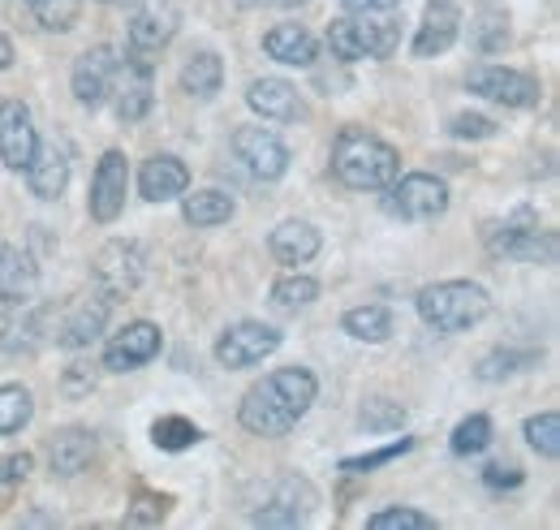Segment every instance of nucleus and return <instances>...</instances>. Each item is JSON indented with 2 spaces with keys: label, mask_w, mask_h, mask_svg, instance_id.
Returning a JSON list of instances; mask_svg holds the SVG:
<instances>
[{
  "label": "nucleus",
  "mask_w": 560,
  "mask_h": 530,
  "mask_svg": "<svg viewBox=\"0 0 560 530\" xmlns=\"http://www.w3.org/2000/svg\"><path fill=\"white\" fill-rule=\"evenodd\" d=\"M319 246H324V238H319V229L311 224V220H284L272 229V238H268V251H272V260L280 267H302L311 264L315 255H319Z\"/></svg>",
  "instance_id": "obj_23"
},
{
  "label": "nucleus",
  "mask_w": 560,
  "mask_h": 530,
  "mask_svg": "<svg viewBox=\"0 0 560 530\" xmlns=\"http://www.w3.org/2000/svg\"><path fill=\"white\" fill-rule=\"evenodd\" d=\"M95 431H86V427H66V431H57L52 440H48V465H52V474H61V479H73V474H82L86 465L95 462Z\"/></svg>",
  "instance_id": "obj_25"
},
{
  "label": "nucleus",
  "mask_w": 560,
  "mask_h": 530,
  "mask_svg": "<svg viewBox=\"0 0 560 530\" xmlns=\"http://www.w3.org/2000/svg\"><path fill=\"white\" fill-rule=\"evenodd\" d=\"M142 276H147V255H142L139 242H130V238L104 242V246L95 251V260H91V285H95V293L108 298V302L130 298L142 285Z\"/></svg>",
  "instance_id": "obj_6"
},
{
  "label": "nucleus",
  "mask_w": 560,
  "mask_h": 530,
  "mask_svg": "<svg viewBox=\"0 0 560 530\" xmlns=\"http://www.w3.org/2000/svg\"><path fill=\"white\" fill-rule=\"evenodd\" d=\"M126 195H130V164L126 151L108 147L91 173V195H86V211L95 224H113L126 211Z\"/></svg>",
  "instance_id": "obj_10"
},
{
  "label": "nucleus",
  "mask_w": 560,
  "mask_h": 530,
  "mask_svg": "<svg viewBox=\"0 0 560 530\" xmlns=\"http://www.w3.org/2000/svg\"><path fill=\"white\" fill-rule=\"evenodd\" d=\"M315 509V487L306 479H280L272 500L255 514V527H302Z\"/></svg>",
  "instance_id": "obj_17"
},
{
  "label": "nucleus",
  "mask_w": 560,
  "mask_h": 530,
  "mask_svg": "<svg viewBox=\"0 0 560 530\" xmlns=\"http://www.w3.org/2000/svg\"><path fill=\"white\" fill-rule=\"evenodd\" d=\"M415 449V436H401V440H388L384 449H375V453H362V458H346L341 470L346 474H366V470H375V465H388L397 462V458H406Z\"/></svg>",
  "instance_id": "obj_40"
},
{
  "label": "nucleus",
  "mask_w": 560,
  "mask_h": 530,
  "mask_svg": "<svg viewBox=\"0 0 560 530\" xmlns=\"http://www.w3.org/2000/svg\"><path fill=\"white\" fill-rule=\"evenodd\" d=\"M117 48H108V44H95V48H86L78 61H73V73H70V87H73V100L82 104V108H100L108 95H113V82H117Z\"/></svg>",
  "instance_id": "obj_14"
},
{
  "label": "nucleus",
  "mask_w": 560,
  "mask_h": 530,
  "mask_svg": "<svg viewBox=\"0 0 560 530\" xmlns=\"http://www.w3.org/2000/svg\"><path fill=\"white\" fill-rule=\"evenodd\" d=\"M401 44V26L380 13H346L328 26V48L341 61H384Z\"/></svg>",
  "instance_id": "obj_4"
},
{
  "label": "nucleus",
  "mask_w": 560,
  "mask_h": 530,
  "mask_svg": "<svg viewBox=\"0 0 560 530\" xmlns=\"http://www.w3.org/2000/svg\"><path fill=\"white\" fill-rule=\"evenodd\" d=\"M26 4H31V9H44V4H48V0H26Z\"/></svg>",
  "instance_id": "obj_49"
},
{
  "label": "nucleus",
  "mask_w": 560,
  "mask_h": 530,
  "mask_svg": "<svg viewBox=\"0 0 560 530\" xmlns=\"http://www.w3.org/2000/svg\"><path fill=\"white\" fill-rule=\"evenodd\" d=\"M246 104H250L264 122H302V117H306V104H302L298 87L284 82V78H255V82L246 87Z\"/></svg>",
  "instance_id": "obj_20"
},
{
  "label": "nucleus",
  "mask_w": 560,
  "mask_h": 530,
  "mask_svg": "<svg viewBox=\"0 0 560 530\" xmlns=\"http://www.w3.org/2000/svg\"><path fill=\"white\" fill-rule=\"evenodd\" d=\"M13 57H18V53H13V39L0 31V73H4V69H13Z\"/></svg>",
  "instance_id": "obj_47"
},
{
  "label": "nucleus",
  "mask_w": 560,
  "mask_h": 530,
  "mask_svg": "<svg viewBox=\"0 0 560 530\" xmlns=\"http://www.w3.org/2000/svg\"><path fill=\"white\" fill-rule=\"evenodd\" d=\"M22 173H26V186H31L35 199L57 203L66 195V186H70V155L57 142H39Z\"/></svg>",
  "instance_id": "obj_19"
},
{
  "label": "nucleus",
  "mask_w": 560,
  "mask_h": 530,
  "mask_svg": "<svg viewBox=\"0 0 560 530\" xmlns=\"http://www.w3.org/2000/svg\"><path fill=\"white\" fill-rule=\"evenodd\" d=\"M104 4H108V0H104Z\"/></svg>",
  "instance_id": "obj_51"
},
{
  "label": "nucleus",
  "mask_w": 560,
  "mask_h": 530,
  "mask_svg": "<svg viewBox=\"0 0 560 530\" xmlns=\"http://www.w3.org/2000/svg\"><path fill=\"white\" fill-rule=\"evenodd\" d=\"M371 530H393V527H406V530H435V518L431 514H419V509H406V505H393V509H380L366 518Z\"/></svg>",
  "instance_id": "obj_41"
},
{
  "label": "nucleus",
  "mask_w": 560,
  "mask_h": 530,
  "mask_svg": "<svg viewBox=\"0 0 560 530\" xmlns=\"http://www.w3.org/2000/svg\"><path fill=\"white\" fill-rule=\"evenodd\" d=\"M233 211H237V203L229 199L224 191H195V195H182V216H186V224H195V229L229 224Z\"/></svg>",
  "instance_id": "obj_28"
},
{
  "label": "nucleus",
  "mask_w": 560,
  "mask_h": 530,
  "mask_svg": "<svg viewBox=\"0 0 560 530\" xmlns=\"http://www.w3.org/2000/svg\"><path fill=\"white\" fill-rule=\"evenodd\" d=\"M280 329L264 324V320H237L215 336V362L229 367V371H246V367H259L264 358H272L280 349Z\"/></svg>",
  "instance_id": "obj_8"
},
{
  "label": "nucleus",
  "mask_w": 560,
  "mask_h": 530,
  "mask_svg": "<svg viewBox=\"0 0 560 530\" xmlns=\"http://www.w3.org/2000/svg\"><path fill=\"white\" fill-rule=\"evenodd\" d=\"M31 465H35V458H31V453H9V458H0V487L22 483V479L31 474Z\"/></svg>",
  "instance_id": "obj_45"
},
{
  "label": "nucleus",
  "mask_w": 560,
  "mask_h": 530,
  "mask_svg": "<svg viewBox=\"0 0 560 530\" xmlns=\"http://www.w3.org/2000/svg\"><path fill=\"white\" fill-rule=\"evenodd\" d=\"M319 293H324L319 280L293 267L289 276H280L277 285H272V307H277V311H306V307L319 302Z\"/></svg>",
  "instance_id": "obj_33"
},
{
  "label": "nucleus",
  "mask_w": 560,
  "mask_h": 530,
  "mask_svg": "<svg viewBox=\"0 0 560 530\" xmlns=\"http://www.w3.org/2000/svg\"><path fill=\"white\" fill-rule=\"evenodd\" d=\"M406 423V405L401 401H388V398H371L362 410H358V427L380 436V431H397Z\"/></svg>",
  "instance_id": "obj_38"
},
{
  "label": "nucleus",
  "mask_w": 560,
  "mask_h": 530,
  "mask_svg": "<svg viewBox=\"0 0 560 530\" xmlns=\"http://www.w3.org/2000/svg\"><path fill=\"white\" fill-rule=\"evenodd\" d=\"M401 173V155L380 134L346 126L332 142V177L350 191H384Z\"/></svg>",
  "instance_id": "obj_2"
},
{
  "label": "nucleus",
  "mask_w": 560,
  "mask_h": 530,
  "mask_svg": "<svg viewBox=\"0 0 560 530\" xmlns=\"http://www.w3.org/2000/svg\"><path fill=\"white\" fill-rule=\"evenodd\" d=\"M504 44H509V18L495 13V9H483V13L470 22V48L491 57V53H500Z\"/></svg>",
  "instance_id": "obj_37"
},
{
  "label": "nucleus",
  "mask_w": 560,
  "mask_h": 530,
  "mask_svg": "<svg viewBox=\"0 0 560 530\" xmlns=\"http://www.w3.org/2000/svg\"><path fill=\"white\" fill-rule=\"evenodd\" d=\"M466 91L479 95V100L500 104V108H535L544 100L539 78H530V73L509 66H475L466 73Z\"/></svg>",
  "instance_id": "obj_9"
},
{
  "label": "nucleus",
  "mask_w": 560,
  "mask_h": 530,
  "mask_svg": "<svg viewBox=\"0 0 560 530\" xmlns=\"http://www.w3.org/2000/svg\"><path fill=\"white\" fill-rule=\"evenodd\" d=\"M190 191V169L177 160V155H168V151H160V155H147L139 169V195L147 203H173L182 199Z\"/></svg>",
  "instance_id": "obj_18"
},
{
  "label": "nucleus",
  "mask_w": 560,
  "mask_h": 530,
  "mask_svg": "<svg viewBox=\"0 0 560 530\" xmlns=\"http://www.w3.org/2000/svg\"><path fill=\"white\" fill-rule=\"evenodd\" d=\"M419 320L435 332H470L475 324H483L491 311V298L483 285L475 280H435L427 285L419 298Z\"/></svg>",
  "instance_id": "obj_3"
},
{
  "label": "nucleus",
  "mask_w": 560,
  "mask_h": 530,
  "mask_svg": "<svg viewBox=\"0 0 560 530\" xmlns=\"http://www.w3.org/2000/svg\"><path fill=\"white\" fill-rule=\"evenodd\" d=\"M530 367H539V354L535 349H491L479 358V367H475V376L483 380V384H500V380H513V376H522V371H530Z\"/></svg>",
  "instance_id": "obj_31"
},
{
  "label": "nucleus",
  "mask_w": 560,
  "mask_h": 530,
  "mask_svg": "<svg viewBox=\"0 0 560 530\" xmlns=\"http://www.w3.org/2000/svg\"><path fill=\"white\" fill-rule=\"evenodd\" d=\"M199 440H203V427L190 423V418H182V414H164V418L151 423V445L164 449V453H186Z\"/></svg>",
  "instance_id": "obj_32"
},
{
  "label": "nucleus",
  "mask_w": 560,
  "mask_h": 530,
  "mask_svg": "<svg viewBox=\"0 0 560 530\" xmlns=\"http://www.w3.org/2000/svg\"><path fill=\"white\" fill-rule=\"evenodd\" d=\"M264 53H268L272 61H280V66L311 69L315 57H319V39H315L306 26H298V22H280V26H272V31L264 35Z\"/></svg>",
  "instance_id": "obj_24"
},
{
  "label": "nucleus",
  "mask_w": 560,
  "mask_h": 530,
  "mask_svg": "<svg viewBox=\"0 0 560 530\" xmlns=\"http://www.w3.org/2000/svg\"><path fill=\"white\" fill-rule=\"evenodd\" d=\"M113 91H117V117H121V126H139L142 117L151 113V104H155V69H151V57L130 48V57L117 61Z\"/></svg>",
  "instance_id": "obj_11"
},
{
  "label": "nucleus",
  "mask_w": 560,
  "mask_h": 530,
  "mask_svg": "<svg viewBox=\"0 0 560 530\" xmlns=\"http://www.w3.org/2000/svg\"><path fill=\"white\" fill-rule=\"evenodd\" d=\"M108 315H113V302L108 298H82L78 307H73L70 315H66V324L57 329V345L61 349H86V345H95L104 329H108Z\"/></svg>",
  "instance_id": "obj_22"
},
{
  "label": "nucleus",
  "mask_w": 560,
  "mask_h": 530,
  "mask_svg": "<svg viewBox=\"0 0 560 530\" xmlns=\"http://www.w3.org/2000/svg\"><path fill=\"white\" fill-rule=\"evenodd\" d=\"M35 147H39V130H35L31 108L22 100L0 104V160H4V169L22 173L35 155Z\"/></svg>",
  "instance_id": "obj_16"
},
{
  "label": "nucleus",
  "mask_w": 560,
  "mask_h": 530,
  "mask_svg": "<svg viewBox=\"0 0 560 530\" xmlns=\"http://www.w3.org/2000/svg\"><path fill=\"white\" fill-rule=\"evenodd\" d=\"M233 155L255 182H280L289 173V147L264 126H242L233 130Z\"/></svg>",
  "instance_id": "obj_13"
},
{
  "label": "nucleus",
  "mask_w": 560,
  "mask_h": 530,
  "mask_svg": "<svg viewBox=\"0 0 560 530\" xmlns=\"http://www.w3.org/2000/svg\"><path fill=\"white\" fill-rule=\"evenodd\" d=\"M48 307H35V311H22V315H13L4 332H0V349L9 354V358H31V354H39L44 345H48Z\"/></svg>",
  "instance_id": "obj_26"
},
{
  "label": "nucleus",
  "mask_w": 560,
  "mask_h": 530,
  "mask_svg": "<svg viewBox=\"0 0 560 530\" xmlns=\"http://www.w3.org/2000/svg\"><path fill=\"white\" fill-rule=\"evenodd\" d=\"M95 389V362H70L66 376H61V393L66 398H82Z\"/></svg>",
  "instance_id": "obj_43"
},
{
  "label": "nucleus",
  "mask_w": 560,
  "mask_h": 530,
  "mask_svg": "<svg viewBox=\"0 0 560 530\" xmlns=\"http://www.w3.org/2000/svg\"><path fill=\"white\" fill-rule=\"evenodd\" d=\"M483 242L495 260H517V264H557V233L544 229L530 211H517L513 220H500L483 229Z\"/></svg>",
  "instance_id": "obj_5"
},
{
  "label": "nucleus",
  "mask_w": 560,
  "mask_h": 530,
  "mask_svg": "<svg viewBox=\"0 0 560 530\" xmlns=\"http://www.w3.org/2000/svg\"><path fill=\"white\" fill-rule=\"evenodd\" d=\"M457 35H462V9H457V0H427L419 35H415L410 53H415L419 61H431V57L448 53V48L457 44Z\"/></svg>",
  "instance_id": "obj_15"
},
{
  "label": "nucleus",
  "mask_w": 560,
  "mask_h": 530,
  "mask_svg": "<svg viewBox=\"0 0 560 530\" xmlns=\"http://www.w3.org/2000/svg\"><path fill=\"white\" fill-rule=\"evenodd\" d=\"M341 332H350L353 341H366V345H380L393 336V311L380 307V302H366V307H350L341 315Z\"/></svg>",
  "instance_id": "obj_29"
},
{
  "label": "nucleus",
  "mask_w": 560,
  "mask_h": 530,
  "mask_svg": "<svg viewBox=\"0 0 560 530\" xmlns=\"http://www.w3.org/2000/svg\"><path fill=\"white\" fill-rule=\"evenodd\" d=\"M35 418V398L26 384H0V440L18 436Z\"/></svg>",
  "instance_id": "obj_34"
},
{
  "label": "nucleus",
  "mask_w": 560,
  "mask_h": 530,
  "mask_svg": "<svg viewBox=\"0 0 560 530\" xmlns=\"http://www.w3.org/2000/svg\"><path fill=\"white\" fill-rule=\"evenodd\" d=\"M277 4H284V9H293V4H306V0H277Z\"/></svg>",
  "instance_id": "obj_48"
},
{
  "label": "nucleus",
  "mask_w": 560,
  "mask_h": 530,
  "mask_svg": "<svg viewBox=\"0 0 560 530\" xmlns=\"http://www.w3.org/2000/svg\"><path fill=\"white\" fill-rule=\"evenodd\" d=\"M39 289V267L26 251L18 246H0V307L4 311H18L35 298Z\"/></svg>",
  "instance_id": "obj_21"
},
{
  "label": "nucleus",
  "mask_w": 560,
  "mask_h": 530,
  "mask_svg": "<svg viewBox=\"0 0 560 530\" xmlns=\"http://www.w3.org/2000/svg\"><path fill=\"white\" fill-rule=\"evenodd\" d=\"M522 465H513V462H491L488 470H483V483H488L491 492H517L522 487Z\"/></svg>",
  "instance_id": "obj_44"
},
{
  "label": "nucleus",
  "mask_w": 560,
  "mask_h": 530,
  "mask_svg": "<svg viewBox=\"0 0 560 530\" xmlns=\"http://www.w3.org/2000/svg\"><path fill=\"white\" fill-rule=\"evenodd\" d=\"M346 13H393L401 0H341Z\"/></svg>",
  "instance_id": "obj_46"
},
{
  "label": "nucleus",
  "mask_w": 560,
  "mask_h": 530,
  "mask_svg": "<svg viewBox=\"0 0 560 530\" xmlns=\"http://www.w3.org/2000/svg\"><path fill=\"white\" fill-rule=\"evenodd\" d=\"M160 349H164L160 324H151V320H130L126 329H117L108 341H104V358H100V367H104V371L126 376V371L147 367Z\"/></svg>",
  "instance_id": "obj_12"
},
{
  "label": "nucleus",
  "mask_w": 560,
  "mask_h": 530,
  "mask_svg": "<svg viewBox=\"0 0 560 530\" xmlns=\"http://www.w3.org/2000/svg\"><path fill=\"white\" fill-rule=\"evenodd\" d=\"M242 4H264V0H242Z\"/></svg>",
  "instance_id": "obj_50"
},
{
  "label": "nucleus",
  "mask_w": 560,
  "mask_h": 530,
  "mask_svg": "<svg viewBox=\"0 0 560 530\" xmlns=\"http://www.w3.org/2000/svg\"><path fill=\"white\" fill-rule=\"evenodd\" d=\"M177 35L173 13H155V9H139L130 18V48L135 53H160L168 39Z\"/></svg>",
  "instance_id": "obj_30"
},
{
  "label": "nucleus",
  "mask_w": 560,
  "mask_h": 530,
  "mask_svg": "<svg viewBox=\"0 0 560 530\" xmlns=\"http://www.w3.org/2000/svg\"><path fill=\"white\" fill-rule=\"evenodd\" d=\"M168 505H173L168 496L142 487V492H135V505L126 509V522H130V527H160V522L168 518Z\"/></svg>",
  "instance_id": "obj_39"
},
{
  "label": "nucleus",
  "mask_w": 560,
  "mask_h": 530,
  "mask_svg": "<svg viewBox=\"0 0 560 530\" xmlns=\"http://www.w3.org/2000/svg\"><path fill=\"white\" fill-rule=\"evenodd\" d=\"M177 82H182V91H186L190 100H215L220 87H224V61H220L211 48H199V53H190V57L182 61Z\"/></svg>",
  "instance_id": "obj_27"
},
{
  "label": "nucleus",
  "mask_w": 560,
  "mask_h": 530,
  "mask_svg": "<svg viewBox=\"0 0 560 530\" xmlns=\"http://www.w3.org/2000/svg\"><path fill=\"white\" fill-rule=\"evenodd\" d=\"M491 436H495V427H491L488 414H470V418H462V423L453 427L448 449H453L457 458H479L491 445Z\"/></svg>",
  "instance_id": "obj_35"
},
{
  "label": "nucleus",
  "mask_w": 560,
  "mask_h": 530,
  "mask_svg": "<svg viewBox=\"0 0 560 530\" xmlns=\"http://www.w3.org/2000/svg\"><path fill=\"white\" fill-rule=\"evenodd\" d=\"M495 122L491 117H483V113H457L453 122H448V134L453 138H495Z\"/></svg>",
  "instance_id": "obj_42"
},
{
  "label": "nucleus",
  "mask_w": 560,
  "mask_h": 530,
  "mask_svg": "<svg viewBox=\"0 0 560 530\" xmlns=\"http://www.w3.org/2000/svg\"><path fill=\"white\" fill-rule=\"evenodd\" d=\"M526 445L544 458V462H557L560 458V414L557 410H544V414H530L526 418Z\"/></svg>",
  "instance_id": "obj_36"
},
{
  "label": "nucleus",
  "mask_w": 560,
  "mask_h": 530,
  "mask_svg": "<svg viewBox=\"0 0 560 530\" xmlns=\"http://www.w3.org/2000/svg\"><path fill=\"white\" fill-rule=\"evenodd\" d=\"M384 211L397 216V220H410V224H427V220H440L448 211V186L435 177V173H397L388 186H384Z\"/></svg>",
  "instance_id": "obj_7"
},
{
  "label": "nucleus",
  "mask_w": 560,
  "mask_h": 530,
  "mask_svg": "<svg viewBox=\"0 0 560 530\" xmlns=\"http://www.w3.org/2000/svg\"><path fill=\"white\" fill-rule=\"evenodd\" d=\"M319 398V380L315 371L306 367H277L272 376H264L259 384L246 389V398L237 405V423L250 431V436H264V440H280L289 436L306 410Z\"/></svg>",
  "instance_id": "obj_1"
}]
</instances>
